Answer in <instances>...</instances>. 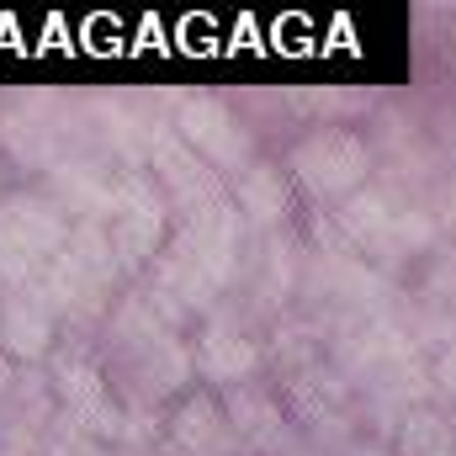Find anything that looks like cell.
<instances>
[{"label": "cell", "mask_w": 456, "mask_h": 456, "mask_svg": "<svg viewBox=\"0 0 456 456\" xmlns=\"http://www.w3.org/2000/svg\"><path fill=\"white\" fill-rule=\"evenodd\" d=\"M398 446H403V456H456V414L436 409V403H419L403 419Z\"/></svg>", "instance_id": "1"}]
</instances>
